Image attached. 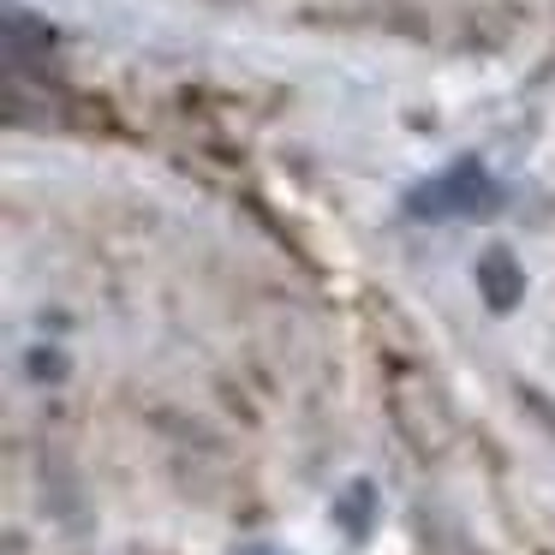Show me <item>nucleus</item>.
I'll list each match as a JSON object with an SVG mask.
<instances>
[{
	"label": "nucleus",
	"mask_w": 555,
	"mask_h": 555,
	"mask_svg": "<svg viewBox=\"0 0 555 555\" xmlns=\"http://www.w3.org/2000/svg\"><path fill=\"white\" fill-rule=\"evenodd\" d=\"M495 204H502V192H495V180L483 173V162H454L442 180L418 185V192L406 197L412 216H495Z\"/></svg>",
	"instance_id": "nucleus-1"
},
{
	"label": "nucleus",
	"mask_w": 555,
	"mask_h": 555,
	"mask_svg": "<svg viewBox=\"0 0 555 555\" xmlns=\"http://www.w3.org/2000/svg\"><path fill=\"white\" fill-rule=\"evenodd\" d=\"M478 293L490 311H514L519 299H526V269H519V257L507 251V245H490V251L478 257Z\"/></svg>",
	"instance_id": "nucleus-2"
},
{
	"label": "nucleus",
	"mask_w": 555,
	"mask_h": 555,
	"mask_svg": "<svg viewBox=\"0 0 555 555\" xmlns=\"http://www.w3.org/2000/svg\"><path fill=\"white\" fill-rule=\"evenodd\" d=\"M371 519H376V483L352 478L347 490L335 495V526L347 531L352 543H364V538H371Z\"/></svg>",
	"instance_id": "nucleus-3"
},
{
	"label": "nucleus",
	"mask_w": 555,
	"mask_h": 555,
	"mask_svg": "<svg viewBox=\"0 0 555 555\" xmlns=\"http://www.w3.org/2000/svg\"><path fill=\"white\" fill-rule=\"evenodd\" d=\"M25 371L42 376V383H61V376H66V359H61V352H30Z\"/></svg>",
	"instance_id": "nucleus-4"
},
{
	"label": "nucleus",
	"mask_w": 555,
	"mask_h": 555,
	"mask_svg": "<svg viewBox=\"0 0 555 555\" xmlns=\"http://www.w3.org/2000/svg\"><path fill=\"white\" fill-rule=\"evenodd\" d=\"M233 555H287V550H275V543H245V550H233Z\"/></svg>",
	"instance_id": "nucleus-5"
}]
</instances>
